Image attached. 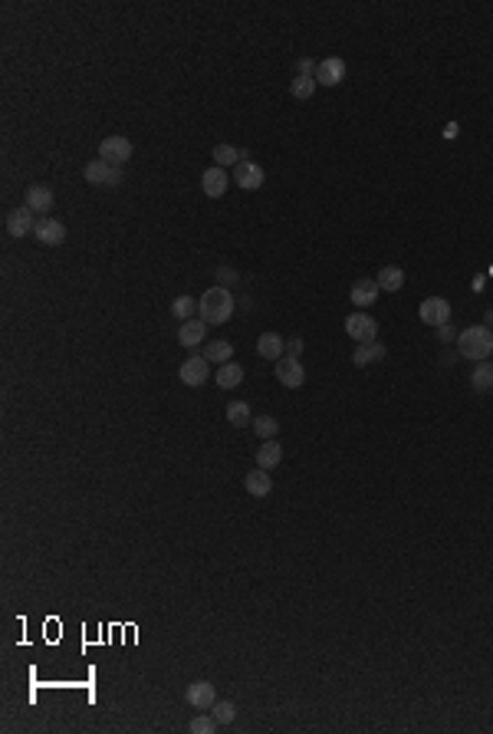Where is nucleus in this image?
<instances>
[{"mask_svg": "<svg viewBox=\"0 0 493 734\" xmlns=\"http://www.w3.org/2000/svg\"><path fill=\"white\" fill-rule=\"evenodd\" d=\"M99 158L109 165H125L132 158V142L125 135H109L99 142Z\"/></svg>", "mask_w": 493, "mask_h": 734, "instance_id": "nucleus-4", "label": "nucleus"}, {"mask_svg": "<svg viewBox=\"0 0 493 734\" xmlns=\"http://www.w3.org/2000/svg\"><path fill=\"white\" fill-rule=\"evenodd\" d=\"M471 389L473 392H493V366L490 362H477L471 372Z\"/></svg>", "mask_w": 493, "mask_h": 734, "instance_id": "nucleus-25", "label": "nucleus"}, {"mask_svg": "<svg viewBox=\"0 0 493 734\" xmlns=\"http://www.w3.org/2000/svg\"><path fill=\"white\" fill-rule=\"evenodd\" d=\"M234 184H240L244 191H257V188H263V168L246 158L234 168Z\"/></svg>", "mask_w": 493, "mask_h": 734, "instance_id": "nucleus-13", "label": "nucleus"}, {"mask_svg": "<svg viewBox=\"0 0 493 734\" xmlns=\"http://www.w3.org/2000/svg\"><path fill=\"white\" fill-rule=\"evenodd\" d=\"M418 316L428 326H444V323H450V303L444 297H428V300L421 303Z\"/></svg>", "mask_w": 493, "mask_h": 734, "instance_id": "nucleus-10", "label": "nucleus"}, {"mask_svg": "<svg viewBox=\"0 0 493 734\" xmlns=\"http://www.w3.org/2000/svg\"><path fill=\"white\" fill-rule=\"evenodd\" d=\"M197 310H201V300H194V297H178V300L172 303V313L178 316L181 323L194 320V316H197Z\"/></svg>", "mask_w": 493, "mask_h": 734, "instance_id": "nucleus-26", "label": "nucleus"}, {"mask_svg": "<svg viewBox=\"0 0 493 734\" xmlns=\"http://www.w3.org/2000/svg\"><path fill=\"white\" fill-rule=\"evenodd\" d=\"M83 175H86L89 184H102V188H116V184H122V165H109L102 162V158H92V162L83 168Z\"/></svg>", "mask_w": 493, "mask_h": 734, "instance_id": "nucleus-3", "label": "nucleus"}, {"mask_svg": "<svg viewBox=\"0 0 493 734\" xmlns=\"http://www.w3.org/2000/svg\"><path fill=\"white\" fill-rule=\"evenodd\" d=\"M214 165L217 168H237V165H240V149H234V145H217Z\"/></svg>", "mask_w": 493, "mask_h": 734, "instance_id": "nucleus-28", "label": "nucleus"}, {"mask_svg": "<svg viewBox=\"0 0 493 734\" xmlns=\"http://www.w3.org/2000/svg\"><path fill=\"white\" fill-rule=\"evenodd\" d=\"M240 382H244V366H240V362L230 359V362H224V366L217 369V386H221V389H237Z\"/></svg>", "mask_w": 493, "mask_h": 734, "instance_id": "nucleus-24", "label": "nucleus"}, {"mask_svg": "<svg viewBox=\"0 0 493 734\" xmlns=\"http://www.w3.org/2000/svg\"><path fill=\"white\" fill-rule=\"evenodd\" d=\"M36 221H40V217L33 215L27 205H23V208H13L11 215H7V234H11V238H27V234H33Z\"/></svg>", "mask_w": 493, "mask_h": 734, "instance_id": "nucleus-11", "label": "nucleus"}, {"mask_svg": "<svg viewBox=\"0 0 493 734\" xmlns=\"http://www.w3.org/2000/svg\"><path fill=\"white\" fill-rule=\"evenodd\" d=\"M444 135H447V139H454V135H457V122H450L447 129H444Z\"/></svg>", "mask_w": 493, "mask_h": 734, "instance_id": "nucleus-38", "label": "nucleus"}, {"mask_svg": "<svg viewBox=\"0 0 493 734\" xmlns=\"http://www.w3.org/2000/svg\"><path fill=\"white\" fill-rule=\"evenodd\" d=\"M316 69H319V63H312V60H300L296 63V76H316Z\"/></svg>", "mask_w": 493, "mask_h": 734, "instance_id": "nucleus-34", "label": "nucleus"}, {"mask_svg": "<svg viewBox=\"0 0 493 734\" xmlns=\"http://www.w3.org/2000/svg\"><path fill=\"white\" fill-rule=\"evenodd\" d=\"M254 432H257L263 442H270V438H277L279 421L273 419V415H260V419H254Z\"/></svg>", "mask_w": 493, "mask_h": 734, "instance_id": "nucleus-30", "label": "nucleus"}, {"mask_svg": "<svg viewBox=\"0 0 493 734\" xmlns=\"http://www.w3.org/2000/svg\"><path fill=\"white\" fill-rule=\"evenodd\" d=\"M184 702L191 705L194 712H211L217 702V688L211 685V681H191L188 685V691H184Z\"/></svg>", "mask_w": 493, "mask_h": 734, "instance_id": "nucleus-5", "label": "nucleus"}, {"mask_svg": "<svg viewBox=\"0 0 493 734\" xmlns=\"http://www.w3.org/2000/svg\"><path fill=\"white\" fill-rule=\"evenodd\" d=\"M316 86H319V83H316V76H296V79H293V86H290V93L296 99H312Z\"/></svg>", "mask_w": 493, "mask_h": 734, "instance_id": "nucleus-29", "label": "nucleus"}, {"mask_svg": "<svg viewBox=\"0 0 493 734\" xmlns=\"http://www.w3.org/2000/svg\"><path fill=\"white\" fill-rule=\"evenodd\" d=\"M227 421L234 428H244V425H254V415H250V405L246 402H230L227 405Z\"/></svg>", "mask_w": 493, "mask_h": 734, "instance_id": "nucleus-27", "label": "nucleus"}, {"mask_svg": "<svg viewBox=\"0 0 493 734\" xmlns=\"http://www.w3.org/2000/svg\"><path fill=\"white\" fill-rule=\"evenodd\" d=\"M385 353L388 349L382 343H359L355 346V353H352V362L355 366H372V362H382Z\"/></svg>", "mask_w": 493, "mask_h": 734, "instance_id": "nucleus-20", "label": "nucleus"}, {"mask_svg": "<svg viewBox=\"0 0 493 734\" xmlns=\"http://www.w3.org/2000/svg\"><path fill=\"white\" fill-rule=\"evenodd\" d=\"M378 283L375 280H359V283H352V303L362 310V306H372V303L378 300Z\"/></svg>", "mask_w": 493, "mask_h": 734, "instance_id": "nucleus-22", "label": "nucleus"}, {"mask_svg": "<svg viewBox=\"0 0 493 734\" xmlns=\"http://www.w3.org/2000/svg\"><path fill=\"white\" fill-rule=\"evenodd\" d=\"M300 353H303V339H300V336L286 339V356H296V359H300Z\"/></svg>", "mask_w": 493, "mask_h": 734, "instance_id": "nucleus-36", "label": "nucleus"}, {"mask_svg": "<svg viewBox=\"0 0 493 734\" xmlns=\"http://www.w3.org/2000/svg\"><path fill=\"white\" fill-rule=\"evenodd\" d=\"M188 728H191V734H211V731H217V718L214 714H197Z\"/></svg>", "mask_w": 493, "mask_h": 734, "instance_id": "nucleus-32", "label": "nucleus"}, {"mask_svg": "<svg viewBox=\"0 0 493 734\" xmlns=\"http://www.w3.org/2000/svg\"><path fill=\"white\" fill-rule=\"evenodd\" d=\"M454 339H457V333H454V326H450V323L438 326V343H454Z\"/></svg>", "mask_w": 493, "mask_h": 734, "instance_id": "nucleus-35", "label": "nucleus"}, {"mask_svg": "<svg viewBox=\"0 0 493 734\" xmlns=\"http://www.w3.org/2000/svg\"><path fill=\"white\" fill-rule=\"evenodd\" d=\"M33 238L40 240V244H46V247H60V244L66 240V224L46 215V217H40V221H36V227H33Z\"/></svg>", "mask_w": 493, "mask_h": 734, "instance_id": "nucleus-7", "label": "nucleus"}, {"mask_svg": "<svg viewBox=\"0 0 493 734\" xmlns=\"http://www.w3.org/2000/svg\"><path fill=\"white\" fill-rule=\"evenodd\" d=\"M227 184H230V178H227V168H217V165H211V168H204L201 175V188L207 198H221L227 191Z\"/></svg>", "mask_w": 493, "mask_h": 734, "instance_id": "nucleus-14", "label": "nucleus"}, {"mask_svg": "<svg viewBox=\"0 0 493 734\" xmlns=\"http://www.w3.org/2000/svg\"><path fill=\"white\" fill-rule=\"evenodd\" d=\"M279 461H283V444H279V442H273V438H270V442H263V444L257 448V468H263V471H273Z\"/></svg>", "mask_w": 493, "mask_h": 734, "instance_id": "nucleus-21", "label": "nucleus"}, {"mask_svg": "<svg viewBox=\"0 0 493 734\" xmlns=\"http://www.w3.org/2000/svg\"><path fill=\"white\" fill-rule=\"evenodd\" d=\"M342 79H345V60H339V56L319 60V69H316V83L319 86H339Z\"/></svg>", "mask_w": 493, "mask_h": 734, "instance_id": "nucleus-12", "label": "nucleus"}, {"mask_svg": "<svg viewBox=\"0 0 493 734\" xmlns=\"http://www.w3.org/2000/svg\"><path fill=\"white\" fill-rule=\"evenodd\" d=\"M23 205L30 208L33 215H43L46 217V211L53 208V191H50L46 184H30V188H27V201H23Z\"/></svg>", "mask_w": 493, "mask_h": 734, "instance_id": "nucleus-16", "label": "nucleus"}, {"mask_svg": "<svg viewBox=\"0 0 493 734\" xmlns=\"http://www.w3.org/2000/svg\"><path fill=\"white\" fill-rule=\"evenodd\" d=\"M237 280H240V277H237V270H230V267H217V287H234Z\"/></svg>", "mask_w": 493, "mask_h": 734, "instance_id": "nucleus-33", "label": "nucleus"}, {"mask_svg": "<svg viewBox=\"0 0 493 734\" xmlns=\"http://www.w3.org/2000/svg\"><path fill=\"white\" fill-rule=\"evenodd\" d=\"M230 356H234V343H227V339H214V343L204 346V359H207V362H214V366L230 362Z\"/></svg>", "mask_w": 493, "mask_h": 734, "instance_id": "nucleus-23", "label": "nucleus"}, {"mask_svg": "<svg viewBox=\"0 0 493 734\" xmlns=\"http://www.w3.org/2000/svg\"><path fill=\"white\" fill-rule=\"evenodd\" d=\"M375 283H378V290L398 293V290H401V287H405V270H401V267H395V264H385V267L378 270Z\"/></svg>", "mask_w": 493, "mask_h": 734, "instance_id": "nucleus-18", "label": "nucleus"}, {"mask_svg": "<svg viewBox=\"0 0 493 734\" xmlns=\"http://www.w3.org/2000/svg\"><path fill=\"white\" fill-rule=\"evenodd\" d=\"M204 336H207V323H204L201 316H194V320H188V323L178 326V343L188 346V349H194V346L207 343Z\"/></svg>", "mask_w": 493, "mask_h": 734, "instance_id": "nucleus-15", "label": "nucleus"}, {"mask_svg": "<svg viewBox=\"0 0 493 734\" xmlns=\"http://www.w3.org/2000/svg\"><path fill=\"white\" fill-rule=\"evenodd\" d=\"M244 487L250 497H267L270 491H273V481H270V475L263 471V468H254L250 475L244 477Z\"/></svg>", "mask_w": 493, "mask_h": 734, "instance_id": "nucleus-19", "label": "nucleus"}, {"mask_svg": "<svg viewBox=\"0 0 493 734\" xmlns=\"http://www.w3.org/2000/svg\"><path fill=\"white\" fill-rule=\"evenodd\" d=\"M257 353L263 359H283V356H286V343H283V336H279V333H260Z\"/></svg>", "mask_w": 493, "mask_h": 734, "instance_id": "nucleus-17", "label": "nucleus"}, {"mask_svg": "<svg viewBox=\"0 0 493 734\" xmlns=\"http://www.w3.org/2000/svg\"><path fill=\"white\" fill-rule=\"evenodd\" d=\"M483 326H487V329L493 333V310H487V313H483Z\"/></svg>", "mask_w": 493, "mask_h": 734, "instance_id": "nucleus-37", "label": "nucleus"}, {"mask_svg": "<svg viewBox=\"0 0 493 734\" xmlns=\"http://www.w3.org/2000/svg\"><path fill=\"white\" fill-rule=\"evenodd\" d=\"M214 718H217V724H230L237 718V705L234 702H214Z\"/></svg>", "mask_w": 493, "mask_h": 734, "instance_id": "nucleus-31", "label": "nucleus"}, {"mask_svg": "<svg viewBox=\"0 0 493 734\" xmlns=\"http://www.w3.org/2000/svg\"><path fill=\"white\" fill-rule=\"evenodd\" d=\"M345 333L352 336L355 343H375L378 336V323L375 316H365V313H352L345 320Z\"/></svg>", "mask_w": 493, "mask_h": 734, "instance_id": "nucleus-8", "label": "nucleus"}, {"mask_svg": "<svg viewBox=\"0 0 493 734\" xmlns=\"http://www.w3.org/2000/svg\"><path fill=\"white\" fill-rule=\"evenodd\" d=\"M277 379H279V386H286V389H300L303 382H306V369H303V362L296 356H283V359H277Z\"/></svg>", "mask_w": 493, "mask_h": 734, "instance_id": "nucleus-6", "label": "nucleus"}, {"mask_svg": "<svg viewBox=\"0 0 493 734\" xmlns=\"http://www.w3.org/2000/svg\"><path fill=\"white\" fill-rule=\"evenodd\" d=\"M197 316H201L207 326H221L227 323L230 316H234V293L227 290V287H211V290H204L201 297V310H197Z\"/></svg>", "mask_w": 493, "mask_h": 734, "instance_id": "nucleus-1", "label": "nucleus"}, {"mask_svg": "<svg viewBox=\"0 0 493 734\" xmlns=\"http://www.w3.org/2000/svg\"><path fill=\"white\" fill-rule=\"evenodd\" d=\"M457 353L464 359H473V362H483V359L493 353V333L487 326H467L457 333Z\"/></svg>", "mask_w": 493, "mask_h": 734, "instance_id": "nucleus-2", "label": "nucleus"}, {"mask_svg": "<svg viewBox=\"0 0 493 734\" xmlns=\"http://www.w3.org/2000/svg\"><path fill=\"white\" fill-rule=\"evenodd\" d=\"M211 362L204 356H188L181 362V369H178V376H181V382L184 386H191V389H197V386H204L207 382V376H211Z\"/></svg>", "mask_w": 493, "mask_h": 734, "instance_id": "nucleus-9", "label": "nucleus"}]
</instances>
